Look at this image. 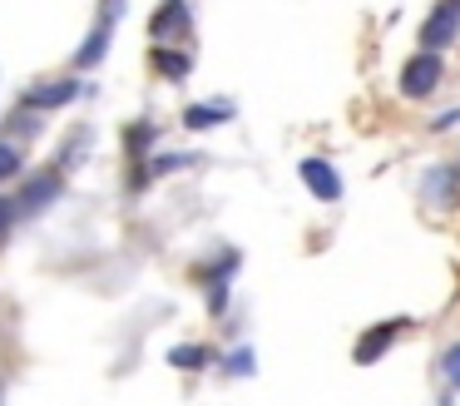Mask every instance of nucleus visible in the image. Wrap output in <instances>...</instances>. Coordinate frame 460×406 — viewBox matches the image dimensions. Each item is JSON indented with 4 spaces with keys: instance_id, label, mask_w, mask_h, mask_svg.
Instances as JSON below:
<instances>
[{
    "instance_id": "nucleus-16",
    "label": "nucleus",
    "mask_w": 460,
    "mask_h": 406,
    "mask_svg": "<svg viewBox=\"0 0 460 406\" xmlns=\"http://www.w3.org/2000/svg\"><path fill=\"white\" fill-rule=\"evenodd\" d=\"M11 218H15V203H0V233L11 228Z\"/></svg>"
},
{
    "instance_id": "nucleus-3",
    "label": "nucleus",
    "mask_w": 460,
    "mask_h": 406,
    "mask_svg": "<svg viewBox=\"0 0 460 406\" xmlns=\"http://www.w3.org/2000/svg\"><path fill=\"white\" fill-rule=\"evenodd\" d=\"M119 5H124V0H104V10H100V25H94V35L84 40V45H80V55H75L80 65H100V59H104V45H110L114 25H119Z\"/></svg>"
},
{
    "instance_id": "nucleus-1",
    "label": "nucleus",
    "mask_w": 460,
    "mask_h": 406,
    "mask_svg": "<svg viewBox=\"0 0 460 406\" xmlns=\"http://www.w3.org/2000/svg\"><path fill=\"white\" fill-rule=\"evenodd\" d=\"M440 55L436 50H420V55H411V65L401 69V89H406L411 99H426V95H436V85H440Z\"/></svg>"
},
{
    "instance_id": "nucleus-17",
    "label": "nucleus",
    "mask_w": 460,
    "mask_h": 406,
    "mask_svg": "<svg viewBox=\"0 0 460 406\" xmlns=\"http://www.w3.org/2000/svg\"><path fill=\"white\" fill-rule=\"evenodd\" d=\"M456 174H460V168H456Z\"/></svg>"
},
{
    "instance_id": "nucleus-8",
    "label": "nucleus",
    "mask_w": 460,
    "mask_h": 406,
    "mask_svg": "<svg viewBox=\"0 0 460 406\" xmlns=\"http://www.w3.org/2000/svg\"><path fill=\"white\" fill-rule=\"evenodd\" d=\"M391 337H396V327H371V332L357 342V362H376V356L391 347Z\"/></svg>"
},
{
    "instance_id": "nucleus-11",
    "label": "nucleus",
    "mask_w": 460,
    "mask_h": 406,
    "mask_svg": "<svg viewBox=\"0 0 460 406\" xmlns=\"http://www.w3.org/2000/svg\"><path fill=\"white\" fill-rule=\"evenodd\" d=\"M15 174H21V149L0 144V184H5V178H15Z\"/></svg>"
},
{
    "instance_id": "nucleus-9",
    "label": "nucleus",
    "mask_w": 460,
    "mask_h": 406,
    "mask_svg": "<svg viewBox=\"0 0 460 406\" xmlns=\"http://www.w3.org/2000/svg\"><path fill=\"white\" fill-rule=\"evenodd\" d=\"M233 104H193L189 114H183V124L189 129H203V124H218V119H228Z\"/></svg>"
},
{
    "instance_id": "nucleus-7",
    "label": "nucleus",
    "mask_w": 460,
    "mask_h": 406,
    "mask_svg": "<svg viewBox=\"0 0 460 406\" xmlns=\"http://www.w3.org/2000/svg\"><path fill=\"white\" fill-rule=\"evenodd\" d=\"M189 25V5H183V0H164L159 5V15H154V35H169V30H183Z\"/></svg>"
},
{
    "instance_id": "nucleus-2",
    "label": "nucleus",
    "mask_w": 460,
    "mask_h": 406,
    "mask_svg": "<svg viewBox=\"0 0 460 406\" xmlns=\"http://www.w3.org/2000/svg\"><path fill=\"white\" fill-rule=\"evenodd\" d=\"M456 35H460V0H440V5L430 10V20L420 25V45L436 50V45H446V40H456Z\"/></svg>"
},
{
    "instance_id": "nucleus-10",
    "label": "nucleus",
    "mask_w": 460,
    "mask_h": 406,
    "mask_svg": "<svg viewBox=\"0 0 460 406\" xmlns=\"http://www.w3.org/2000/svg\"><path fill=\"white\" fill-rule=\"evenodd\" d=\"M154 65H159L169 79H183V75H189V59L173 55V50H159V55H154Z\"/></svg>"
},
{
    "instance_id": "nucleus-13",
    "label": "nucleus",
    "mask_w": 460,
    "mask_h": 406,
    "mask_svg": "<svg viewBox=\"0 0 460 406\" xmlns=\"http://www.w3.org/2000/svg\"><path fill=\"white\" fill-rule=\"evenodd\" d=\"M223 366H228L233 376H248V372H252V366H258V362H252V352H248V347H238V352H233V356H228V362H223Z\"/></svg>"
},
{
    "instance_id": "nucleus-5",
    "label": "nucleus",
    "mask_w": 460,
    "mask_h": 406,
    "mask_svg": "<svg viewBox=\"0 0 460 406\" xmlns=\"http://www.w3.org/2000/svg\"><path fill=\"white\" fill-rule=\"evenodd\" d=\"M302 184H307L312 194L322 198V203L341 198V178H337V168H332V164H322V158H307V164H302Z\"/></svg>"
},
{
    "instance_id": "nucleus-6",
    "label": "nucleus",
    "mask_w": 460,
    "mask_h": 406,
    "mask_svg": "<svg viewBox=\"0 0 460 406\" xmlns=\"http://www.w3.org/2000/svg\"><path fill=\"white\" fill-rule=\"evenodd\" d=\"M75 95H80V85H75V79H55V85L31 89V99H25V104H31V109H60V104H70Z\"/></svg>"
},
{
    "instance_id": "nucleus-4",
    "label": "nucleus",
    "mask_w": 460,
    "mask_h": 406,
    "mask_svg": "<svg viewBox=\"0 0 460 406\" xmlns=\"http://www.w3.org/2000/svg\"><path fill=\"white\" fill-rule=\"evenodd\" d=\"M65 188V178H60V168H50V174H40V178H31L25 184V194L15 198V218H25V213H35L40 203H50L55 194Z\"/></svg>"
},
{
    "instance_id": "nucleus-15",
    "label": "nucleus",
    "mask_w": 460,
    "mask_h": 406,
    "mask_svg": "<svg viewBox=\"0 0 460 406\" xmlns=\"http://www.w3.org/2000/svg\"><path fill=\"white\" fill-rule=\"evenodd\" d=\"M149 139H154V129H149V124L129 129V149H149Z\"/></svg>"
},
{
    "instance_id": "nucleus-12",
    "label": "nucleus",
    "mask_w": 460,
    "mask_h": 406,
    "mask_svg": "<svg viewBox=\"0 0 460 406\" xmlns=\"http://www.w3.org/2000/svg\"><path fill=\"white\" fill-rule=\"evenodd\" d=\"M169 362L173 366H203V347H173Z\"/></svg>"
},
{
    "instance_id": "nucleus-14",
    "label": "nucleus",
    "mask_w": 460,
    "mask_h": 406,
    "mask_svg": "<svg viewBox=\"0 0 460 406\" xmlns=\"http://www.w3.org/2000/svg\"><path fill=\"white\" fill-rule=\"evenodd\" d=\"M440 372H446V382H450V386H460V342L450 347L446 356H440Z\"/></svg>"
}]
</instances>
